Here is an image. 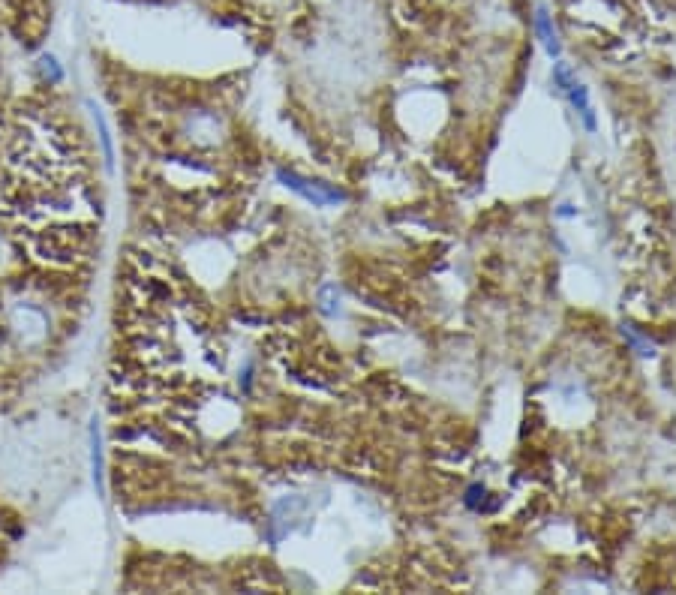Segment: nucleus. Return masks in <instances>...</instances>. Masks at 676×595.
<instances>
[{
    "label": "nucleus",
    "instance_id": "f257e3e1",
    "mask_svg": "<svg viewBox=\"0 0 676 595\" xmlns=\"http://www.w3.org/2000/svg\"><path fill=\"white\" fill-rule=\"evenodd\" d=\"M280 181H286V186H292V190H298L301 196H307L313 205H334V201H343V193L328 190V186H322V184L301 181L298 175H289V171H280Z\"/></svg>",
    "mask_w": 676,
    "mask_h": 595
},
{
    "label": "nucleus",
    "instance_id": "f03ea898",
    "mask_svg": "<svg viewBox=\"0 0 676 595\" xmlns=\"http://www.w3.org/2000/svg\"><path fill=\"white\" fill-rule=\"evenodd\" d=\"M535 31H538V39L544 42V51L559 61V54H563V46H559V36H556V27H553V16L548 12V6H538V9H535Z\"/></svg>",
    "mask_w": 676,
    "mask_h": 595
},
{
    "label": "nucleus",
    "instance_id": "7ed1b4c3",
    "mask_svg": "<svg viewBox=\"0 0 676 595\" xmlns=\"http://www.w3.org/2000/svg\"><path fill=\"white\" fill-rule=\"evenodd\" d=\"M563 94H568V99H571V106L577 109V114L583 118V124H586V129H595V114H592V106H589V94H586V88L583 84L574 79L568 88L563 91Z\"/></svg>",
    "mask_w": 676,
    "mask_h": 595
},
{
    "label": "nucleus",
    "instance_id": "20e7f679",
    "mask_svg": "<svg viewBox=\"0 0 676 595\" xmlns=\"http://www.w3.org/2000/svg\"><path fill=\"white\" fill-rule=\"evenodd\" d=\"M484 493H487V490H484L481 484H472L469 493H466V505H469V508H478V502H484Z\"/></svg>",
    "mask_w": 676,
    "mask_h": 595
}]
</instances>
